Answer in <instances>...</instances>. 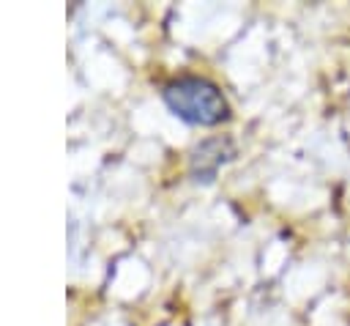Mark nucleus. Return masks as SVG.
Returning a JSON list of instances; mask_svg holds the SVG:
<instances>
[{
	"mask_svg": "<svg viewBox=\"0 0 350 326\" xmlns=\"http://www.w3.org/2000/svg\"><path fill=\"white\" fill-rule=\"evenodd\" d=\"M164 101L180 121L194 126H216L230 115V104L221 90L211 79L194 74H180L170 79L164 85Z\"/></svg>",
	"mask_w": 350,
	"mask_h": 326,
	"instance_id": "nucleus-1",
	"label": "nucleus"
},
{
	"mask_svg": "<svg viewBox=\"0 0 350 326\" xmlns=\"http://www.w3.org/2000/svg\"><path fill=\"white\" fill-rule=\"evenodd\" d=\"M230 156H232V145L227 140H208L191 156V175L197 181H211L219 164H224Z\"/></svg>",
	"mask_w": 350,
	"mask_h": 326,
	"instance_id": "nucleus-2",
	"label": "nucleus"
}]
</instances>
